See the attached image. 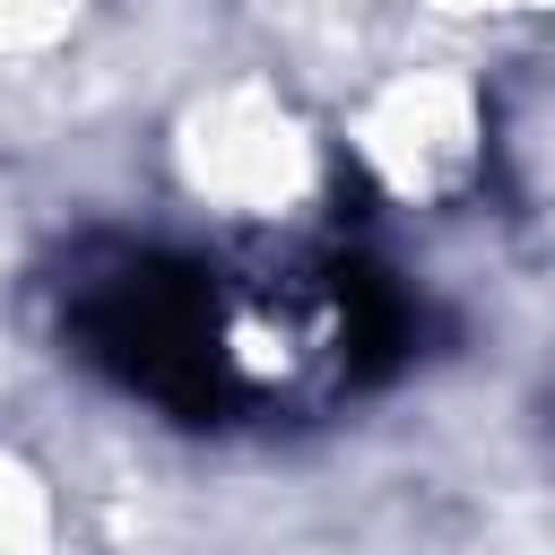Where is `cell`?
Segmentation results:
<instances>
[{
    "label": "cell",
    "instance_id": "cell-1",
    "mask_svg": "<svg viewBox=\"0 0 555 555\" xmlns=\"http://www.w3.org/2000/svg\"><path fill=\"white\" fill-rule=\"evenodd\" d=\"M61 338L78 364L165 416H225L217 269L147 243H95L61 269Z\"/></svg>",
    "mask_w": 555,
    "mask_h": 555
}]
</instances>
